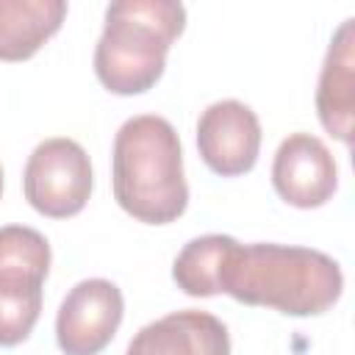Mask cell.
I'll use <instances>...</instances> for the list:
<instances>
[{
	"mask_svg": "<svg viewBox=\"0 0 355 355\" xmlns=\"http://www.w3.org/2000/svg\"><path fill=\"white\" fill-rule=\"evenodd\" d=\"M344 291L336 258L297 244H241L230 236L222 266L219 294L255 308H275L286 316H319Z\"/></svg>",
	"mask_w": 355,
	"mask_h": 355,
	"instance_id": "1",
	"label": "cell"
},
{
	"mask_svg": "<svg viewBox=\"0 0 355 355\" xmlns=\"http://www.w3.org/2000/svg\"><path fill=\"white\" fill-rule=\"evenodd\" d=\"M114 200L144 225H169L189 205L183 150L169 119L139 114L122 122L111 150Z\"/></svg>",
	"mask_w": 355,
	"mask_h": 355,
	"instance_id": "2",
	"label": "cell"
},
{
	"mask_svg": "<svg viewBox=\"0 0 355 355\" xmlns=\"http://www.w3.org/2000/svg\"><path fill=\"white\" fill-rule=\"evenodd\" d=\"M186 28V8L175 0H119L105 8L94 47L97 80L122 97L150 92L166 67L172 42Z\"/></svg>",
	"mask_w": 355,
	"mask_h": 355,
	"instance_id": "3",
	"label": "cell"
},
{
	"mask_svg": "<svg viewBox=\"0 0 355 355\" xmlns=\"http://www.w3.org/2000/svg\"><path fill=\"white\" fill-rule=\"evenodd\" d=\"M92 183V161L86 150L67 136L36 144L22 172L25 200L33 211L50 219L80 214L89 202Z\"/></svg>",
	"mask_w": 355,
	"mask_h": 355,
	"instance_id": "4",
	"label": "cell"
},
{
	"mask_svg": "<svg viewBox=\"0 0 355 355\" xmlns=\"http://www.w3.org/2000/svg\"><path fill=\"white\" fill-rule=\"evenodd\" d=\"M125 300L116 283L89 277L75 283L58 305L55 341L64 355H100L116 336Z\"/></svg>",
	"mask_w": 355,
	"mask_h": 355,
	"instance_id": "5",
	"label": "cell"
},
{
	"mask_svg": "<svg viewBox=\"0 0 355 355\" xmlns=\"http://www.w3.org/2000/svg\"><path fill=\"white\" fill-rule=\"evenodd\" d=\"M197 150L222 178L247 175L261 153L258 114L241 100H216L197 119Z\"/></svg>",
	"mask_w": 355,
	"mask_h": 355,
	"instance_id": "6",
	"label": "cell"
},
{
	"mask_svg": "<svg viewBox=\"0 0 355 355\" xmlns=\"http://www.w3.org/2000/svg\"><path fill=\"white\" fill-rule=\"evenodd\" d=\"M272 186L283 202L302 211L330 202L338 189V169L327 144L313 133L286 136L272 161Z\"/></svg>",
	"mask_w": 355,
	"mask_h": 355,
	"instance_id": "7",
	"label": "cell"
},
{
	"mask_svg": "<svg viewBox=\"0 0 355 355\" xmlns=\"http://www.w3.org/2000/svg\"><path fill=\"white\" fill-rule=\"evenodd\" d=\"M125 355H230V336L214 313L186 308L144 324Z\"/></svg>",
	"mask_w": 355,
	"mask_h": 355,
	"instance_id": "8",
	"label": "cell"
},
{
	"mask_svg": "<svg viewBox=\"0 0 355 355\" xmlns=\"http://www.w3.org/2000/svg\"><path fill=\"white\" fill-rule=\"evenodd\" d=\"M316 114L322 128L338 141H352V114H355V19H344L330 39L319 86H316Z\"/></svg>",
	"mask_w": 355,
	"mask_h": 355,
	"instance_id": "9",
	"label": "cell"
},
{
	"mask_svg": "<svg viewBox=\"0 0 355 355\" xmlns=\"http://www.w3.org/2000/svg\"><path fill=\"white\" fill-rule=\"evenodd\" d=\"M67 19L64 0H0V61H25Z\"/></svg>",
	"mask_w": 355,
	"mask_h": 355,
	"instance_id": "10",
	"label": "cell"
},
{
	"mask_svg": "<svg viewBox=\"0 0 355 355\" xmlns=\"http://www.w3.org/2000/svg\"><path fill=\"white\" fill-rule=\"evenodd\" d=\"M50 258V244L39 230L25 225L0 227V283L44 286Z\"/></svg>",
	"mask_w": 355,
	"mask_h": 355,
	"instance_id": "11",
	"label": "cell"
},
{
	"mask_svg": "<svg viewBox=\"0 0 355 355\" xmlns=\"http://www.w3.org/2000/svg\"><path fill=\"white\" fill-rule=\"evenodd\" d=\"M230 236L208 233L197 236L178 252L172 263V280L189 297H216L219 294V266Z\"/></svg>",
	"mask_w": 355,
	"mask_h": 355,
	"instance_id": "12",
	"label": "cell"
},
{
	"mask_svg": "<svg viewBox=\"0 0 355 355\" xmlns=\"http://www.w3.org/2000/svg\"><path fill=\"white\" fill-rule=\"evenodd\" d=\"M42 313V286L0 283V347L22 344Z\"/></svg>",
	"mask_w": 355,
	"mask_h": 355,
	"instance_id": "13",
	"label": "cell"
},
{
	"mask_svg": "<svg viewBox=\"0 0 355 355\" xmlns=\"http://www.w3.org/2000/svg\"><path fill=\"white\" fill-rule=\"evenodd\" d=\"M0 194H3V166H0Z\"/></svg>",
	"mask_w": 355,
	"mask_h": 355,
	"instance_id": "14",
	"label": "cell"
}]
</instances>
